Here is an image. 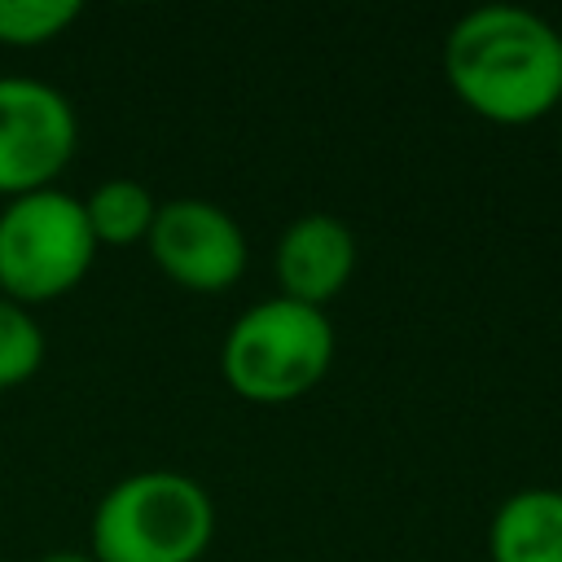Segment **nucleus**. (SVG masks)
Listing matches in <instances>:
<instances>
[{
  "label": "nucleus",
  "instance_id": "3",
  "mask_svg": "<svg viewBox=\"0 0 562 562\" xmlns=\"http://www.w3.org/2000/svg\"><path fill=\"white\" fill-rule=\"evenodd\" d=\"M334 321L325 307L272 294L233 316L220 342V373L250 404H294L334 364Z\"/></svg>",
  "mask_w": 562,
  "mask_h": 562
},
{
  "label": "nucleus",
  "instance_id": "5",
  "mask_svg": "<svg viewBox=\"0 0 562 562\" xmlns=\"http://www.w3.org/2000/svg\"><path fill=\"white\" fill-rule=\"evenodd\" d=\"M79 145V114L61 88L35 75H0V198L57 184Z\"/></svg>",
  "mask_w": 562,
  "mask_h": 562
},
{
  "label": "nucleus",
  "instance_id": "6",
  "mask_svg": "<svg viewBox=\"0 0 562 562\" xmlns=\"http://www.w3.org/2000/svg\"><path fill=\"white\" fill-rule=\"evenodd\" d=\"M149 259L167 281L193 294H224L241 281L250 246L233 211L211 198H167L158 202L154 228L145 237Z\"/></svg>",
  "mask_w": 562,
  "mask_h": 562
},
{
  "label": "nucleus",
  "instance_id": "2",
  "mask_svg": "<svg viewBox=\"0 0 562 562\" xmlns=\"http://www.w3.org/2000/svg\"><path fill=\"white\" fill-rule=\"evenodd\" d=\"M215 536L211 492L180 470H132L92 509L97 562H198Z\"/></svg>",
  "mask_w": 562,
  "mask_h": 562
},
{
  "label": "nucleus",
  "instance_id": "10",
  "mask_svg": "<svg viewBox=\"0 0 562 562\" xmlns=\"http://www.w3.org/2000/svg\"><path fill=\"white\" fill-rule=\"evenodd\" d=\"M44 351H48V338L35 312L0 294V391L35 378L44 364Z\"/></svg>",
  "mask_w": 562,
  "mask_h": 562
},
{
  "label": "nucleus",
  "instance_id": "7",
  "mask_svg": "<svg viewBox=\"0 0 562 562\" xmlns=\"http://www.w3.org/2000/svg\"><path fill=\"white\" fill-rule=\"evenodd\" d=\"M272 268L281 285L277 294L325 307L347 290L356 272V233L329 211H307L281 228Z\"/></svg>",
  "mask_w": 562,
  "mask_h": 562
},
{
  "label": "nucleus",
  "instance_id": "11",
  "mask_svg": "<svg viewBox=\"0 0 562 562\" xmlns=\"http://www.w3.org/2000/svg\"><path fill=\"white\" fill-rule=\"evenodd\" d=\"M79 0H0V44L40 48L79 22Z\"/></svg>",
  "mask_w": 562,
  "mask_h": 562
},
{
  "label": "nucleus",
  "instance_id": "13",
  "mask_svg": "<svg viewBox=\"0 0 562 562\" xmlns=\"http://www.w3.org/2000/svg\"><path fill=\"white\" fill-rule=\"evenodd\" d=\"M558 154H562V140H558Z\"/></svg>",
  "mask_w": 562,
  "mask_h": 562
},
{
  "label": "nucleus",
  "instance_id": "1",
  "mask_svg": "<svg viewBox=\"0 0 562 562\" xmlns=\"http://www.w3.org/2000/svg\"><path fill=\"white\" fill-rule=\"evenodd\" d=\"M452 97L501 127H527L562 101V31L522 4H479L443 40Z\"/></svg>",
  "mask_w": 562,
  "mask_h": 562
},
{
  "label": "nucleus",
  "instance_id": "4",
  "mask_svg": "<svg viewBox=\"0 0 562 562\" xmlns=\"http://www.w3.org/2000/svg\"><path fill=\"white\" fill-rule=\"evenodd\" d=\"M83 198L48 184L0 206V294L35 307L70 294L97 263Z\"/></svg>",
  "mask_w": 562,
  "mask_h": 562
},
{
  "label": "nucleus",
  "instance_id": "8",
  "mask_svg": "<svg viewBox=\"0 0 562 562\" xmlns=\"http://www.w3.org/2000/svg\"><path fill=\"white\" fill-rule=\"evenodd\" d=\"M492 562H562V487H518L487 522Z\"/></svg>",
  "mask_w": 562,
  "mask_h": 562
},
{
  "label": "nucleus",
  "instance_id": "12",
  "mask_svg": "<svg viewBox=\"0 0 562 562\" xmlns=\"http://www.w3.org/2000/svg\"><path fill=\"white\" fill-rule=\"evenodd\" d=\"M31 562H97V558L83 553V549H53V553H40V558H31Z\"/></svg>",
  "mask_w": 562,
  "mask_h": 562
},
{
  "label": "nucleus",
  "instance_id": "9",
  "mask_svg": "<svg viewBox=\"0 0 562 562\" xmlns=\"http://www.w3.org/2000/svg\"><path fill=\"white\" fill-rule=\"evenodd\" d=\"M83 215H88V228H92L97 246H136L154 228L158 198L145 180L110 176L83 198Z\"/></svg>",
  "mask_w": 562,
  "mask_h": 562
}]
</instances>
